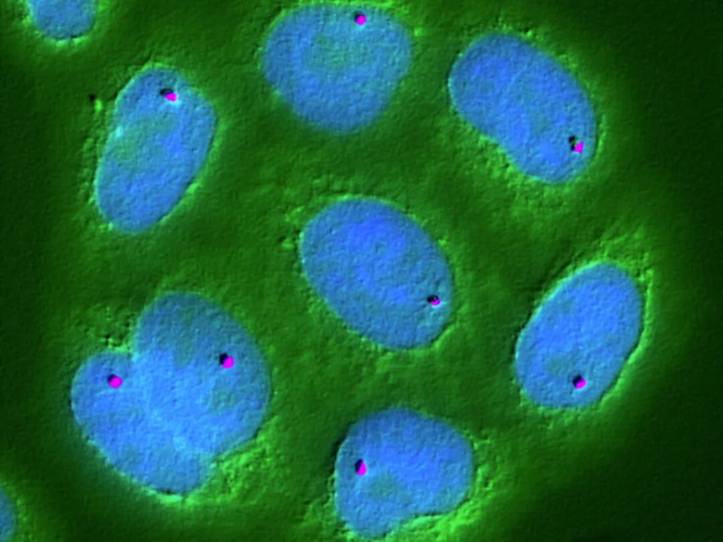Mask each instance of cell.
Returning a JSON list of instances; mask_svg holds the SVG:
<instances>
[{
	"mask_svg": "<svg viewBox=\"0 0 723 542\" xmlns=\"http://www.w3.org/2000/svg\"><path fill=\"white\" fill-rule=\"evenodd\" d=\"M300 253L306 278L350 328L393 349L427 344L450 306L444 266L422 229L394 207L351 198L308 223Z\"/></svg>",
	"mask_w": 723,
	"mask_h": 542,
	"instance_id": "obj_1",
	"label": "cell"
},
{
	"mask_svg": "<svg viewBox=\"0 0 723 542\" xmlns=\"http://www.w3.org/2000/svg\"><path fill=\"white\" fill-rule=\"evenodd\" d=\"M404 28L393 16L365 5L316 4L280 16L265 40L327 60L262 51L261 57L328 61L262 64L268 83L296 114L337 131L374 117L407 61Z\"/></svg>",
	"mask_w": 723,
	"mask_h": 542,
	"instance_id": "obj_2",
	"label": "cell"
}]
</instances>
